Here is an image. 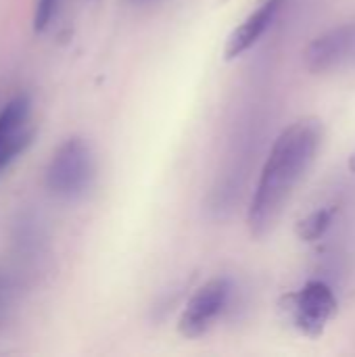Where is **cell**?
Wrapping results in <instances>:
<instances>
[{"label":"cell","instance_id":"6da1fadb","mask_svg":"<svg viewBox=\"0 0 355 357\" xmlns=\"http://www.w3.org/2000/svg\"><path fill=\"white\" fill-rule=\"evenodd\" d=\"M322 138V121L316 117H303L285 128L274 140L247 215L249 230L255 238H264L274 230L295 188L314 165Z\"/></svg>","mask_w":355,"mask_h":357},{"label":"cell","instance_id":"7a4b0ae2","mask_svg":"<svg viewBox=\"0 0 355 357\" xmlns=\"http://www.w3.org/2000/svg\"><path fill=\"white\" fill-rule=\"evenodd\" d=\"M44 182L48 192L61 201L73 203L84 199L96 182V157L92 146L80 136L61 142L46 165Z\"/></svg>","mask_w":355,"mask_h":357},{"label":"cell","instance_id":"3957f363","mask_svg":"<svg viewBox=\"0 0 355 357\" xmlns=\"http://www.w3.org/2000/svg\"><path fill=\"white\" fill-rule=\"evenodd\" d=\"M282 307L299 333H303L310 339H318L324 335L326 324L337 312V299L331 291V287L322 280H310L299 289L297 293L287 295Z\"/></svg>","mask_w":355,"mask_h":357},{"label":"cell","instance_id":"277c9868","mask_svg":"<svg viewBox=\"0 0 355 357\" xmlns=\"http://www.w3.org/2000/svg\"><path fill=\"white\" fill-rule=\"evenodd\" d=\"M232 293V284L228 278H211L205 282L186 303L180 320H178V331L186 339H199L203 337L211 324L218 320V316L224 312L228 305Z\"/></svg>","mask_w":355,"mask_h":357},{"label":"cell","instance_id":"5b68a950","mask_svg":"<svg viewBox=\"0 0 355 357\" xmlns=\"http://www.w3.org/2000/svg\"><path fill=\"white\" fill-rule=\"evenodd\" d=\"M354 54L355 23H343L314 38L305 48L303 61L312 73H326Z\"/></svg>","mask_w":355,"mask_h":357},{"label":"cell","instance_id":"8992f818","mask_svg":"<svg viewBox=\"0 0 355 357\" xmlns=\"http://www.w3.org/2000/svg\"><path fill=\"white\" fill-rule=\"evenodd\" d=\"M285 4V0H266L262 2L226 40V48H224V56L228 61L245 54L249 48H253L257 44V40L268 31V27L272 25L274 17L278 15L280 6Z\"/></svg>","mask_w":355,"mask_h":357},{"label":"cell","instance_id":"52a82bcc","mask_svg":"<svg viewBox=\"0 0 355 357\" xmlns=\"http://www.w3.org/2000/svg\"><path fill=\"white\" fill-rule=\"evenodd\" d=\"M36 140V128L29 123L21 130H17L15 134L6 136L0 140V174L19 159L21 153H25Z\"/></svg>","mask_w":355,"mask_h":357},{"label":"cell","instance_id":"ba28073f","mask_svg":"<svg viewBox=\"0 0 355 357\" xmlns=\"http://www.w3.org/2000/svg\"><path fill=\"white\" fill-rule=\"evenodd\" d=\"M335 218V209H316L310 215H305L303 220L297 222L295 226V234L299 241L303 243H316L318 238H322L326 234V230L331 228Z\"/></svg>","mask_w":355,"mask_h":357},{"label":"cell","instance_id":"9c48e42d","mask_svg":"<svg viewBox=\"0 0 355 357\" xmlns=\"http://www.w3.org/2000/svg\"><path fill=\"white\" fill-rule=\"evenodd\" d=\"M61 0H36V10H33V29L36 33H42L48 29L52 19L56 17Z\"/></svg>","mask_w":355,"mask_h":357},{"label":"cell","instance_id":"30bf717a","mask_svg":"<svg viewBox=\"0 0 355 357\" xmlns=\"http://www.w3.org/2000/svg\"><path fill=\"white\" fill-rule=\"evenodd\" d=\"M15 293H17L15 282L8 280L6 276H0V322L6 318V314L10 310V305L15 301Z\"/></svg>","mask_w":355,"mask_h":357},{"label":"cell","instance_id":"8fae6325","mask_svg":"<svg viewBox=\"0 0 355 357\" xmlns=\"http://www.w3.org/2000/svg\"><path fill=\"white\" fill-rule=\"evenodd\" d=\"M347 165H349V169L355 174V153H352V157H349V163H347Z\"/></svg>","mask_w":355,"mask_h":357},{"label":"cell","instance_id":"7c38bea8","mask_svg":"<svg viewBox=\"0 0 355 357\" xmlns=\"http://www.w3.org/2000/svg\"><path fill=\"white\" fill-rule=\"evenodd\" d=\"M134 2H142V0H134Z\"/></svg>","mask_w":355,"mask_h":357}]
</instances>
